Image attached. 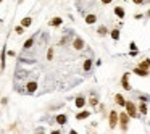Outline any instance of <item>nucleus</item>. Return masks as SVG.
I'll list each match as a JSON object with an SVG mask.
<instances>
[{
	"label": "nucleus",
	"mask_w": 150,
	"mask_h": 134,
	"mask_svg": "<svg viewBox=\"0 0 150 134\" xmlns=\"http://www.w3.org/2000/svg\"><path fill=\"white\" fill-rule=\"evenodd\" d=\"M118 123H119V128H121V131H128V126H129V116L123 112V113L118 115Z\"/></svg>",
	"instance_id": "obj_1"
},
{
	"label": "nucleus",
	"mask_w": 150,
	"mask_h": 134,
	"mask_svg": "<svg viewBox=\"0 0 150 134\" xmlns=\"http://www.w3.org/2000/svg\"><path fill=\"white\" fill-rule=\"evenodd\" d=\"M124 108H126L124 113L128 115V116H131V118H137L139 116V115H137V108H136V105H134L132 102H126Z\"/></svg>",
	"instance_id": "obj_2"
},
{
	"label": "nucleus",
	"mask_w": 150,
	"mask_h": 134,
	"mask_svg": "<svg viewBox=\"0 0 150 134\" xmlns=\"http://www.w3.org/2000/svg\"><path fill=\"white\" fill-rule=\"evenodd\" d=\"M118 126V113L116 110H113V112H110V129H115Z\"/></svg>",
	"instance_id": "obj_3"
},
{
	"label": "nucleus",
	"mask_w": 150,
	"mask_h": 134,
	"mask_svg": "<svg viewBox=\"0 0 150 134\" xmlns=\"http://www.w3.org/2000/svg\"><path fill=\"white\" fill-rule=\"evenodd\" d=\"M37 86H39V84H37L36 81H29L28 84H26V92H28V94H34L37 90Z\"/></svg>",
	"instance_id": "obj_4"
},
{
	"label": "nucleus",
	"mask_w": 150,
	"mask_h": 134,
	"mask_svg": "<svg viewBox=\"0 0 150 134\" xmlns=\"http://www.w3.org/2000/svg\"><path fill=\"white\" fill-rule=\"evenodd\" d=\"M121 86L124 90H131V86H129V73H124V76H123L121 79Z\"/></svg>",
	"instance_id": "obj_5"
},
{
	"label": "nucleus",
	"mask_w": 150,
	"mask_h": 134,
	"mask_svg": "<svg viewBox=\"0 0 150 134\" xmlns=\"http://www.w3.org/2000/svg\"><path fill=\"white\" fill-rule=\"evenodd\" d=\"M73 47L76 50H82L84 49V41H82L81 37H74V41H73Z\"/></svg>",
	"instance_id": "obj_6"
},
{
	"label": "nucleus",
	"mask_w": 150,
	"mask_h": 134,
	"mask_svg": "<svg viewBox=\"0 0 150 134\" xmlns=\"http://www.w3.org/2000/svg\"><path fill=\"white\" fill-rule=\"evenodd\" d=\"M55 121L58 123V124L60 126H63V124H66V123H68V116H66V115H57V116H55Z\"/></svg>",
	"instance_id": "obj_7"
},
{
	"label": "nucleus",
	"mask_w": 150,
	"mask_h": 134,
	"mask_svg": "<svg viewBox=\"0 0 150 134\" xmlns=\"http://www.w3.org/2000/svg\"><path fill=\"white\" fill-rule=\"evenodd\" d=\"M61 23H63V20H61L60 16H55L49 21V24L52 26V28H58V26H61Z\"/></svg>",
	"instance_id": "obj_8"
},
{
	"label": "nucleus",
	"mask_w": 150,
	"mask_h": 134,
	"mask_svg": "<svg viewBox=\"0 0 150 134\" xmlns=\"http://www.w3.org/2000/svg\"><path fill=\"white\" fill-rule=\"evenodd\" d=\"M5 58H7V47H2V58H0V66L2 69H5Z\"/></svg>",
	"instance_id": "obj_9"
},
{
	"label": "nucleus",
	"mask_w": 150,
	"mask_h": 134,
	"mask_svg": "<svg viewBox=\"0 0 150 134\" xmlns=\"http://www.w3.org/2000/svg\"><path fill=\"white\" fill-rule=\"evenodd\" d=\"M74 103H76V107H77V108H82V107L86 105V99L82 97V95H79V97H76Z\"/></svg>",
	"instance_id": "obj_10"
},
{
	"label": "nucleus",
	"mask_w": 150,
	"mask_h": 134,
	"mask_svg": "<svg viewBox=\"0 0 150 134\" xmlns=\"http://www.w3.org/2000/svg\"><path fill=\"white\" fill-rule=\"evenodd\" d=\"M90 113L92 112H79V113H76V120H86V118H89L90 116Z\"/></svg>",
	"instance_id": "obj_11"
},
{
	"label": "nucleus",
	"mask_w": 150,
	"mask_h": 134,
	"mask_svg": "<svg viewBox=\"0 0 150 134\" xmlns=\"http://www.w3.org/2000/svg\"><path fill=\"white\" fill-rule=\"evenodd\" d=\"M31 23H33V20H31L29 16L23 18V20H21V28H29V26H31Z\"/></svg>",
	"instance_id": "obj_12"
},
{
	"label": "nucleus",
	"mask_w": 150,
	"mask_h": 134,
	"mask_svg": "<svg viewBox=\"0 0 150 134\" xmlns=\"http://www.w3.org/2000/svg\"><path fill=\"white\" fill-rule=\"evenodd\" d=\"M115 100H116V103H118L119 107H124V103H126L124 97H123L121 94H116V97H115Z\"/></svg>",
	"instance_id": "obj_13"
},
{
	"label": "nucleus",
	"mask_w": 150,
	"mask_h": 134,
	"mask_svg": "<svg viewBox=\"0 0 150 134\" xmlns=\"http://www.w3.org/2000/svg\"><path fill=\"white\" fill-rule=\"evenodd\" d=\"M34 42H36V37H31V39H28V41L24 42V45H23V49H31L34 45Z\"/></svg>",
	"instance_id": "obj_14"
},
{
	"label": "nucleus",
	"mask_w": 150,
	"mask_h": 134,
	"mask_svg": "<svg viewBox=\"0 0 150 134\" xmlns=\"http://www.w3.org/2000/svg\"><path fill=\"white\" fill-rule=\"evenodd\" d=\"M82 68H84L86 73H89L90 68H92V60H90V58H87V60L84 61V66H82Z\"/></svg>",
	"instance_id": "obj_15"
},
{
	"label": "nucleus",
	"mask_w": 150,
	"mask_h": 134,
	"mask_svg": "<svg viewBox=\"0 0 150 134\" xmlns=\"http://www.w3.org/2000/svg\"><path fill=\"white\" fill-rule=\"evenodd\" d=\"M115 15H116L118 18H121V20H123V18H124V15H126V13H124V10H123L121 7H116V8H115Z\"/></svg>",
	"instance_id": "obj_16"
},
{
	"label": "nucleus",
	"mask_w": 150,
	"mask_h": 134,
	"mask_svg": "<svg viewBox=\"0 0 150 134\" xmlns=\"http://www.w3.org/2000/svg\"><path fill=\"white\" fill-rule=\"evenodd\" d=\"M137 112H140L142 115H147V113H149V107H147V103H142V102H140V105H139Z\"/></svg>",
	"instance_id": "obj_17"
},
{
	"label": "nucleus",
	"mask_w": 150,
	"mask_h": 134,
	"mask_svg": "<svg viewBox=\"0 0 150 134\" xmlns=\"http://www.w3.org/2000/svg\"><path fill=\"white\" fill-rule=\"evenodd\" d=\"M95 21H97V16H95V15H87V16H86V23H87V24H94Z\"/></svg>",
	"instance_id": "obj_18"
},
{
	"label": "nucleus",
	"mask_w": 150,
	"mask_h": 134,
	"mask_svg": "<svg viewBox=\"0 0 150 134\" xmlns=\"http://www.w3.org/2000/svg\"><path fill=\"white\" fill-rule=\"evenodd\" d=\"M134 73L137 74V76H142V78L149 76V71H144V69H140V68H136V69H134Z\"/></svg>",
	"instance_id": "obj_19"
},
{
	"label": "nucleus",
	"mask_w": 150,
	"mask_h": 134,
	"mask_svg": "<svg viewBox=\"0 0 150 134\" xmlns=\"http://www.w3.org/2000/svg\"><path fill=\"white\" fill-rule=\"evenodd\" d=\"M137 68L144 69V71H149V60H144V61H140V63H139V66H137Z\"/></svg>",
	"instance_id": "obj_20"
},
{
	"label": "nucleus",
	"mask_w": 150,
	"mask_h": 134,
	"mask_svg": "<svg viewBox=\"0 0 150 134\" xmlns=\"http://www.w3.org/2000/svg\"><path fill=\"white\" fill-rule=\"evenodd\" d=\"M107 33H108V31H107V28H105V26H100V28L97 29V34H98V36H105Z\"/></svg>",
	"instance_id": "obj_21"
},
{
	"label": "nucleus",
	"mask_w": 150,
	"mask_h": 134,
	"mask_svg": "<svg viewBox=\"0 0 150 134\" xmlns=\"http://www.w3.org/2000/svg\"><path fill=\"white\" fill-rule=\"evenodd\" d=\"M111 39H113V41H118V39H119V31H118V29H113V31H111Z\"/></svg>",
	"instance_id": "obj_22"
},
{
	"label": "nucleus",
	"mask_w": 150,
	"mask_h": 134,
	"mask_svg": "<svg viewBox=\"0 0 150 134\" xmlns=\"http://www.w3.org/2000/svg\"><path fill=\"white\" fill-rule=\"evenodd\" d=\"M89 102H90V107H95V105H98V99H97V97H92Z\"/></svg>",
	"instance_id": "obj_23"
},
{
	"label": "nucleus",
	"mask_w": 150,
	"mask_h": 134,
	"mask_svg": "<svg viewBox=\"0 0 150 134\" xmlns=\"http://www.w3.org/2000/svg\"><path fill=\"white\" fill-rule=\"evenodd\" d=\"M139 99H140V102H142V103H147V102H149V95H147V94H144V95H140V97H139Z\"/></svg>",
	"instance_id": "obj_24"
},
{
	"label": "nucleus",
	"mask_w": 150,
	"mask_h": 134,
	"mask_svg": "<svg viewBox=\"0 0 150 134\" xmlns=\"http://www.w3.org/2000/svg\"><path fill=\"white\" fill-rule=\"evenodd\" d=\"M52 58H53V49L50 47L49 52H47V60H52Z\"/></svg>",
	"instance_id": "obj_25"
},
{
	"label": "nucleus",
	"mask_w": 150,
	"mask_h": 134,
	"mask_svg": "<svg viewBox=\"0 0 150 134\" xmlns=\"http://www.w3.org/2000/svg\"><path fill=\"white\" fill-rule=\"evenodd\" d=\"M15 33H16V34H23V33H24V28H21V26H18V28L15 29Z\"/></svg>",
	"instance_id": "obj_26"
},
{
	"label": "nucleus",
	"mask_w": 150,
	"mask_h": 134,
	"mask_svg": "<svg viewBox=\"0 0 150 134\" xmlns=\"http://www.w3.org/2000/svg\"><path fill=\"white\" fill-rule=\"evenodd\" d=\"M131 50H132V52H137V47H136V42H131Z\"/></svg>",
	"instance_id": "obj_27"
},
{
	"label": "nucleus",
	"mask_w": 150,
	"mask_h": 134,
	"mask_svg": "<svg viewBox=\"0 0 150 134\" xmlns=\"http://www.w3.org/2000/svg\"><path fill=\"white\" fill-rule=\"evenodd\" d=\"M132 2H134V3H136V5H142V3H144V2H145V0H132Z\"/></svg>",
	"instance_id": "obj_28"
},
{
	"label": "nucleus",
	"mask_w": 150,
	"mask_h": 134,
	"mask_svg": "<svg viewBox=\"0 0 150 134\" xmlns=\"http://www.w3.org/2000/svg\"><path fill=\"white\" fill-rule=\"evenodd\" d=\"M7 55H10V57H15V55H16V53L13 52V50H8V52H7Z\"/></svg>",
	"instance_id": "obj_29"
},
{
	"label": "nucleus",
	"mask_w": 150,
	"mask_h": 134,
	"mask_svg": "<svg viewBox=\"0 0 150 134\" xmlns=\"http://www.w3.org/2000/svg\"><path fill=\"white\" fill-rule=\"evenodd\" d=\"M111 2H113V0H102V3L103 5H108V3H111Z\"/></svg>",
	"instance_id": "obj_30"
},
{
	"label": "nucleus",
	"mask_w": 150,
	"mask_h": 134,
	"mask_svg": "<svg viewBox=\"0 0 150 134\" xmlns=\"http://www.w3.org/2000/svg\"><path fill=\"white\" fill-rule=\"evenodd\" d=\"M52 134H61L60 131H52Z\"/></svg>",
	"instance_id": "obj_31"
},
{
	"label": "nucleus",
	"mask_w": 150,
	"mask_h": 134,
	"mask_svg": "<svg viewBox=\"0 0 150 134\" xmlns=\"http://www.w3.org/2000/svg\"><path fill=\"white\" fill-rule=\"evenodd\" d=\"M69 134H77V133H76L74 129H71V131H69Z\"/></svg>",
	"instance_id": "obj_32"
},
{
	"label": "nucleus",
	"mask_w": 150,
	"mask_h": 134,
	"mask_svg": "<svg viewBox=\"0 0 150 134\" xmlns=\"http://www.w3.org/2000/svg\"><path fill=\"white\" fill-rule=\"evenodd\" d=\"M18 2H20V3H23V2H24V0H18Z\"/></svg>",
	"instance_id": "obj_33"
},
{
	"label": "nucleus",
	"mask_w": 150,
	"mask_h": 134,
	"mask_svg": "<svg viewBox=\"0 0 150 134\" xmlns=\"http://www.w3.org/2000/svg\"><path fill=\"white\" fill-rule=\"evenodd\" d=\"M0 2H3V0H0Z\"/></svg>",
	"instance_id": "obj_34"
},
{
	"label": "nucleus",
	"mask_w": 150,
	"mask_h": 134,
	"mask_svg": "<svg viewBox=\"0 0 150 134\" xmlns=\"http://www.w3.org/2000/svg\"><path fill=\"white\" fill-rule=\"evenodd\" d=\"M79 2H81V0H79Z\"/></svg>",
	"instance_id": "obj_35"
},
{
	"label": "nucleus",
	"mask_w": 150,
	"mask_h": 134,
	"mask_svg": "<svg viewBox=\"0 0 150 134\" xmlns=\"http://www.w3.org/2000/svg\"><path fill=\"white\" fill-rule=\"evenodd\" d=\"M94 134H95V133H94Z\"/></svg>",
	"instance_id": "obj_36"
}]
</instances>
